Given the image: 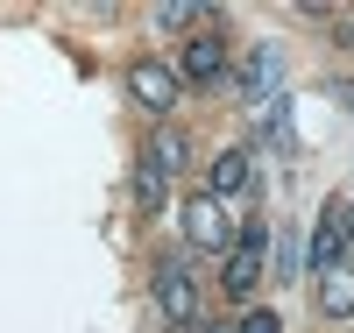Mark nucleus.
Here are the masks:
<instances>
[{
  "label": "nucleus",
  "instance_id": "obj_1",
  "mask_svg": "<svg viewBox=\"0 0 354 333\" xmlns=\"http://www.w3.org/2000/svg\"><path fill=\"white\" fill-rule=\"evenodd\" d=\"M128 100L142 114H170L185 100V78H177V64H163V57H135L128 64Z\"/></svg>",
  "mask_w": 354,
  "mask_h": 333
},
{
  "label": "nucleus",
  "instance_id": "obj_2",
  "mask_svg": "<svg viewBox=\"0 0 354 333\" xmlns=\"http://www.w3.org/2000/svg\"><path fill=\"white\" fill-rule=\"evenodd\" d=\"M185 241H192L198 255H227L234 241H241V234H234V213H227V199L198 192V199L185 206Z\"/></svg>",
  "mask_w": 354,
  "mask_h": 333
},
{
  "label": "nucleus",
  "instance_id": "obj_3",
  "mask_svg": "<svg viewBox=\"0 0 354 333\" xmlns=\"http://www.w3.org/2000/svg\"><path fill=\"white\" fill-rule=\"evenodd\" d=\"M262 249H270V227L248 220V227H241V241L227 249V269H220L227 298H255V284H262Z\"/></svg>",
  "mask_w": 354,
  "mask_h": 333
},
{
  "label": "nucleus",
  "instance_id": "obj_4",
  "mask_svg": "<svg viewBox=\"0 0 354 333\" xmlns=\"http://www.w3.org/2000/svg\"><path fill=\"white\" fill-rule=\"evenodd\" d=\"M149 291H156V312H163L170 326H192V319H198V291H192V262H185V255H163Z\"/></svg>",
  "mask_w": 354,
  "mask_h": 333
},
{
  "label": "nucleus",
  "instance_id": "obj_5",
  "mask_svg": "<svg viewBox=\"0 0 354 333\" xmlns=\"http://www.w3.org/2000/svg\"><path fill=\"white\" fill-rule=\"evenodd\" d=\"M177 78L185 85H220L227 78V36L220 28H198V36L177 50Z\"/></svg>",
  "mask_w": 354,
  "mask_h": 333
},
{
  "label": "nucleus",
  "instance_id": "obj_6",
  "mask_svg": "<svg viewBox=\"0 0 354 333\" xmlns=\"http://www.w3.org/2000/svg\"><path fill=\"white\" fill-rule=\"evenodd\" d=\"M277 78H283V50L277 43H255L248 64H241V100L248 107H270L277 100Z\"/></svg>",
  "mask_w": 354,
  "mask_h": 333
},
{
  "label": "nucleus",
  "instance_id": "obj_7",
  "mask_svg": "<svg viewBox=\"0 0 354 333\" xmlns=\"http://www.w3.org/2000/svg\"><path fill=\"white\" fill-rule=\"evenodd\" d=\"M312 305L319 319H354V262H333V269H319V284H312Z\"/></svg>",
  "mask_w": 354,
  "mask_h": 333
},
{
  "label": "nucleus",
  "instance_id": "obj_8",
  "mask_svg": "<svg viewBox=\"0 0 354 333\" xmlns=\"http://www.w3.org/2000/svg\"><path fill=\"white\" fill-rule=\"evenodd\" d=\"M333 262H347V220H340V206H326L319 227H312V269H333Z\"/></svg>",
  "mask_w": 354,
  "mask_h": 333
},
{
  "label": "nucleus",
  "instance_id": "obj_9",
  "mask_svg": "<svg viewBox=\"0 0 354 333\" xmlns=\"http://www.w3.org/2000/svg\"><path fill=\"white\" fill-rule=\"evenodd\" d=\"M205 192H213V199L248 192V149H220V156H213V170H205Z\"/></svg>",
  "mask_w": 354,
  "mask_h": 333
},
{
  "label": "nucleus",
  "instance_id": "obj_10",
  "mask_svg": "<svg viewBox=\"0 0 354 333\" xmlns=\"http://www.w3.org/2000/svg\"><path fill=\"white\" fill-rule=\"evenodd\" d=\"M142 156H149V163H156L163 177H177V170L192 163V142L177 135V128H163V135H149V149H142Z\"/></svg>",
  "mask_w": 354,
  "mask_h": 333
},
{
  "label": "nucleus",
  "instance_id": "obj_11",
  "mask_svg": "<svg viewBox=\"0 0 354 333\" xmlns=\"http://www.w3.org/2000/svg\"><path fill=\"white\" fill-rule=\"evenodd\" d=\"M135 206H142V213H163V206H170V177H163L149 156L135 163Z\"/></svg>",
  "mask_w": 354,
  "mask_h": 333
},
{
  "label": "nucleus",
  "instance_id": "obj_12",
  "mask_svg": "<svg viewBox=\"0 0 354 333\" xmlns=\"http://www.w3.org/2000/svg\"><path fill=\"white\" fill-rule=\"evenodd\" d=\"M198 21H205V8H185V0L156 8V28H163V36H177V28H198Z\"/></svg>",
  "mask_w": 354,
  "mask_h": 333
},
{
  "label": "nucleus",
  "instance_id": "obj_13",
  "mask_svg": "<svg viewBox=\"0 0 354 333\" xmlns=\"http://www.w3.org/2000/svg\"><path fill=\"white\" fill-rule=\"evenodd\" d=\"M234 333H283V319H277V312H262V305H255V312H241V326H234Z\"/></svg>",
  "mask_w": 354,
  "mask_h": 333
},
{
  "label": "nucleus",
  "instance_id": "obj_14",
  "mask_svg": "<svg viewBox=\"0 0 354 333\" xmlns=\"http://www.w3.org/2000/svg\"><path fill=\"white\" fill-rule=\"evenodd\" d=\"M277 277H298V241H290V234L277 241Z\"/></svg>",
  "mask_w": 354,
  "mask_h": 333
},
{
  "label": "nucleus",
  "instance_id": "obj_15",
  "mask_svg": "<svg viewBox=\"0 0 354 333\" xmlns=\"http://www.w3.org/2000/svg\"><path fill=\"white\" fill-rule=\"evenodd\" d=\"M185 333H227V326H220V319H192Z\"/></svg>",
  "mask_w": 354,
  "mask_h": 333
},
{
  "label": "nucleus",
  "instance_id": "obj_16",
  "mask_svg": "<svg viewBox=\"0 0 354 333\" xmlns=\"http://www.w3.org/2000/svg\"><path fill=\"white\" fill-rule=\"evenodd\" d=\"M340 220H347V249H354V199H347V206H340Z\"/></svg>",
  "mask_w": 354,
  "mask_h": 333
},
{
  "label": "nucleus",
  "instance_id": "obj_17",
  "mask_svg": "<svg viewBox=\"0 0 354 333\" xmlns=\"http://www.w3.org/2000/svg\"><path fill=\"white\" fill-rule=\"evenodd\" d=\"M340 50H354V15H347V21H340Z\"/></svg>",
  "mask_w": 354,
  "mask_h": 333
}]
</instances>
